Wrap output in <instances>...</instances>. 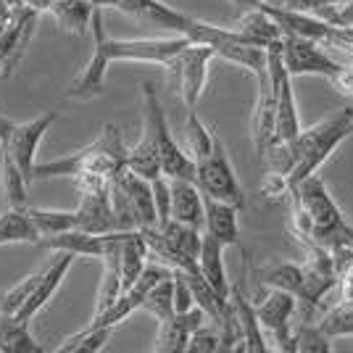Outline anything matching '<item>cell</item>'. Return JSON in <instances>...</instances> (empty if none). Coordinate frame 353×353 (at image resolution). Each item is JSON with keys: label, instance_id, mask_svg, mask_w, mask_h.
I'll list each match as a JSON object with an SVG mask.
<instances>
[{"label": "cell", "instance_id": "cell-1", "mask_svg": "<svg viewBox=\"0 0 353 353\" xmlns=\"http://www.w3.org/2000/svg\"><path fill=\"white\" fill-rule=\"evenodd\" d=\"M290 201H293L290 230L298 237V243L311 240L330 250L353 245V227L345 221L319 174H311L303 182H298L290 190Z\"/></svg>", "mask_w": 353, "mask_h": 353}, {"label": "cell", "instance_id": "cell-2", "mask_svg": "<svg viewBox=\"0 0 353 353\" xmlns=\"http://www.w3.org/2000/svg\"><path fill=\"white\" fill-rule=\"evenodd\" d=\"M127 150L121 130L114 124H105L103 132L98 134L90 145L72 150L61 159H53L48 163H37L34 179H50V176H74L95 172V174L117 176L121 169H127Z\"/></svg>", "mask_w": 353, "mask_h": 353}, {"label": "cell", "instance_id": "cell-3", "mask_svg": "<svg viewBox=\"0 0 353 353\" xmlns=\"http://www.w3.org/2000/svg\"><path fill=\"white\" fill-rule=\"evenodd\" d=\"M353 134V108H340L338 114L322 119L309 130H301L295 137V166L290 174V188L303 182L306 176L316 174L322 163L338 150Z\"/></svg>", "mask_w": 353, "mask_h": 353}, {"label": "cell", "instance_id": "cell-4", "mask_svg": "<svg viewBox=\"0 0 353 353\" xmlns=\"http://www.w3.org/2000/svg\"><path fill=\"white\" fill-rule=\"evenodd\" d=\"M111 203L117 214V230H148L159 227L153 185L132 169H121L111 179Z\"/></svg>", "mask_w": 353, "mask_h": 353}, {"label": "cell", "instance_id": "cell-5", "mask_svg": "<svg viewBox=\"0 0 353 353\" xmlns=\"http://www.w3.org/2000/svg\"><path fill=\"white\" fill-rule=\"evenodd\" d=\"M143 121L153 130L163 174L169 179H195V161L188 150L179 148L169 130V119L163 114V105L153 82H143Z\"/></svg>", "mask_w": 353, "mask_h": 353}, {"label": "cell", "instance_id": "cell-6", "mask_svg": "<svg viewBox=\"0 0 353 353\" xmlns=\"http://www.w3.org/2000/svg\"><path fill=\"white\" fill-rule=\"evenodd\" d=\"M56 119H59L56 111L40 114V117L30 119V121H11L8 117L0 114V145H3V156L14 159L16 166L30 179V185L34 182V169H37V148H40L45 132L53 127Z\"/></svg>", "mask_w": 353, "mask_h": 353}, {"label": "cell", "instance_id": "cell-7", "mask_svg": "<svg viewBox=\"0 0 353 353\" xmlns=\"http://www.w3.org/2000/svg\"><path fill=\"white\" fill-rule=\"evenodd\" d=\"M214 59H216V53L208 45L190 43L185 50H179L174 59L163 63L166 74L172 77V85H174L179 101L185 103V111L198 108V101L208 82V66Z\"/></svg>", "mask_w": 353, "mask_h": 353}, {"label": "cell", "instance_id": "cell-8", "mask_svg": "<svg viewBox=\"0 0 353 353\" xmlns=\"http://www.w3.org/2000/svg\"><path fill=\"white\" fill-rule=\"evenodd\" d=\"M195 182L208 198H216V201L232 203L237 208H245L243 188L237 182L235 169H232L230 156H227V148H224L219 137L214 140L211 153L195 161Z\"/></svg>", "mask_w": 353, "mask_h": 353}, {"label": "cell", "instance_id": "cell-9", "mask_svg": "<svg viewBox=\"0 0 353 353\" xmlns=\"http://www.w3.org/2000/svg\"><path fill=\"white\" fill-rule=\"evenodd\" d=\"M90 32H92V56L85 63V69L79 72V77L66 90V98H74V101H92V98L103 95L105 74H108V66H111V59L105 53V34L108 32H105L101 8H95V14H92Z\"/></svg>", "mask_w": 353, "mask_h": 353}, {"label": "cell", "instance_id": "cell-10", "mask_svg": "<svg viewBox=\"0 0 353 353\" xmlns=\"http://www.w3.org/2000/svg\"><path fill=\"white\" fill-rule=\"evenodd\" d=\"M253 303H256V314H259V322L264 327V332L272 338V343H277L274 351L293 353L290 319H293L295 309H298V298L293 293H288V290H280V288H266V293L259 301H253Z\"/></svg>", "mask_w": 353, "mask_h": 353}, {"label": "cell", "instance_id": "cell-11", "mask_svg": "<svg viewBox=\"0 0 353 353\" xmlns=\"http://www.w3.org/2000/svg\"><path fill=\"white\" fill-rule=\"evenodd\" d=\"M190 45L188 37L172 34V37H140V40H117L105 34V53L111 63L117 61H137V63H159L163 66L169 59H174L179 50Z\"/></svg>", "mask_w": 353, "mask_h": 353}, {"label": "cell", "instance_id": "cell-12", "mask_svg": "<svg viewBox=\"0 0 353 353\" xmlns=\"http://www.w3.org/2000/svg\"><path fill=\"white\" fill-rule=\"evenodd\" d=\"M324 45L309 37H301V34H285L282 37V59L285 66L293 77H335L343 69V63L335 61L330 53L322 50Z\"/></svg>", "mask_w": 353, "mask_h": 353}, {"label": "cell", "instance_id": "cell-13", "mask_svg": "<svg viewBox=\"0 0 353 353\" xmlns=\"http://www.w3.org/2000/svg\"><path fill=\"white\" fill-rule=\"evenodd\" d=\"M37 19H40V11L27 8V6H14L11 21H8L6 32L0 34V74L8 77V74L14 72L16 63L21 61L27 45L34 37Z\"/></svg>", "mask_w": 353, "mask_h": 353}, {"label": "cell", "instance_id": "cell-14", "mask_svg": "<svg viewBox=\"0 0 353 353\" xmlns=\"http://www.w3.org/2000/svg\"><path fill=\"white\" fill-rule=\"evenodd\" d=\"M74 253H69V250H56V259L50 261V264L45 266L43 272H40V282H37V288L32 290L30 301L21 306V311L16 314L21 322L30 324L40 311L50 303V298L59 293L61 282H63V277L69 274V269H72L74 264Z\"/></svg>", "mask_w": 353, "mask_h": 353}, {"label": "cell", "instance_id": "cell-15", "mask_svg": "<svg viewBox=\"0 0 353 353\" xmlns=\"http://www.w3.org/2000/svg\"><path fill=\"white\" fill-rule=\"evenodd\" d=\"M206 322L208 316L201 306H192L190 311H182V314H174V316L163 319V322H159V332H156V340H153V348L150 351H159V353L188 351L192 332Z\"/></svg>", "mask_w": 353, "mask_h": 353}, {"label": "cell", "instance_id": "cell-16", "mask_svg": "<svg viewBox=\"0 0 353 353\" xmlns=\"http://www.w3.org/2000/svg\"><path fill=\"white\" fill-rule=\"evenodd\" d=\"M230 303H232L237 330H240V351H248V353L272 351V345L266 343L264 327H261V322H259L256 303H253L248 295H245V290H243V282H235V285H232Z\"/></svg>", "mask_w": 353, "mask_h": 353}, {"label": "cell", "instance_id": "cell-17", "mask_svg": "<svg viewBox=\"0 0 353 353\" xmlns=\"http://www.w3.org/2000/svg\"><path fill=\"white\" fill-rule=\"evenodd\" d=\"M119 11L132 16V19H140L145 24H153L159 30L182 34V37H185V30H188V24L192 19V16L182 14V11H174L172 6H166L161 0H121Z\"/></svg>", "mask_w": 353, "mask_h": 353}, {"label": "cell", "instance_id": "cell-18", "mask_svg": "<svg viewBox=\"0 0 353 353\" xmlns=\"http://www.w3.org/2000/svg\"><path fill=\"white\" fill-rule=\"evenodd\" d=\"M172 219L203 230L206 206H203V190L198 188L195 179H172Z\"/></svg>", "mask_w": 353, "mask_h": 353}, {"label": "cell", "instance_id": "cell-19", "mask_svg": "<svg viewBox=\"0 0 353 353\" xmlns=\"http://www.w3.org/2000/svg\"><path fill=\"white\" fill-rule=\"evenodd\" d=\"M232 27H235V32L248 45L264 48V50L272 48V45L282 43V37H285V32H282L280 24L266 14L264 8H259V6H256V8H248Z\"/></svg>", "mask_w": 353, "mask_h": 353}, {"label": "cell", "instance_id": "cell-20", "mask_svg": "<svg viewBox=\"0 0 353 353\" xmlns=\"http://www.w3.org/2000/svg\"><path fill=\"white\" fill-rule=\"evenodd\" d=\"M224 243L216 240L214 235H208L203 230V243H201V253H198V272L201 277L216 290L219 295L230 298L232 285L227 280V266H224Z\"/></svg>", "mask_w": 353, "mask_h": 353}, {"label": "cell", "instance_id": "cell-21", "mask_svg": "<svg viewBox=\"0 0 353 353\" xmlns=\"http://www.w3.org/2000/svg\"><path fill=\"white\" fill-rule=\"evenodd\" d=\"M203 206H206L203 227H206L208 235L221 240L227 248L240 245V221H237L240 208L232 203H224V201H216V198H208V195H203Z\"/></svg>", "mask_w": 353, "mask_h": 353}, {"label": "cell", "instance_id": "cell-22", "mask_svg": "<svg viewBox=\"0 0 353 353\" xmlns=\"http://www.w3.org/2000/svg\"><path fill=\"white\" fill-rule=\"evenodd\" d=\"M127 169H132L134 174L145 176V179H156V176L163 174L156 137H153V130L145 121H143V137L127 150Z\"/></svg>", "mask_w": 353, "mask_h": 353}, {"label": "cell", "instance_id": "cell-23", "mask_svg": "<svg viewBox=\"0 0 353 353\" xmlns=\"http://www.w3.org/2000/svg\"><path fill=\"white\" fill-rule=\"evenodd\" d=\"M121 245V243H119ZM119 245L108 250L103 259V274H101V288H98V298H95V311L92 316L108 311L117 303L121 293H124V280H121V266H119Z\"/></svg>", "mask_w": 353, "mask_h": 353}, {"label": "cell", "instance_id": "cell-24", "mask_svg": "<svg viewBox=\"0 0 353 353\" xmlns=\"http://www.w3.org/2000/svg\"><path fill=\"white\" fill-rule=\"evenodd\" d=\"M45 14L53 16L61 30L74 32V34H85L90 30L95 6L90 0H53Z\"/></svg>", "mask_w": 353, "mask_h": 353}, {"label": "cell", "instance_id": "cell-25", "mask_svg": "<svg viewBox=\"0 0 353 353\" xmlns=\"http://www.w3.org/2000/svg\"><path fill=\"white\" fill-rule=\"evenodd\" d=\"M45 348L30 332V324L19 316H0V353H43Z\"/></svg>", "mask_w": 353, "mask_h": 353}, {"label": "cell", "instance_id": "cell-26", "mask_svg": "<svg viewBox=\"0 0 353 353\" xmlns=\"http://www.w3.org/2000/svg\"><path fill=\"white\" fill-rule=\"evenodd\" d=\"M27 185H30V179H27L24 172L16 166L14 159H11V156H3V159H0V188H3L6 206L16 208V211L30 208V201H27Z\"/></svg>", "mask_w": 353, "mask_h": 353}, {"label": "cell", "instance_id": "cell-27", "mask_svg": "<svg viewBox=\"0 0 353 353\" xmlns=\"http://www.w3.org/2000/svg\"><path fill=\"white\" fill-rule=\"evenodd\" d=\"M16 243H40V232L32 216L24 211L8 208L0 214V245H16Z\"/></svg>", "mask_w": 353, "mask_h": 353}, {"label": "cell", "instance_id": "cell-28", "mask_svg": "<svg viewBox=\"0 0 353 353\" xmlns=\"http://www.w3.org/2000/svg\"><path fill=\"white\" fill-rule=\"evenodd\" d=\"M259 282L264 288H280V290H288L295 298H301L303 285H306V274H303L301 264L280 261V264H269L264 269H259Z\"/></svg>", "mask_w": 353, "mask_h": 353}, {"label": "cell", "instance_id": "cell-29", "mask_svg": "<svg viewBox=\"0 0 353 353\" xmlns=\"http://www.w3.org/2000/svg\"><path fill=\"white\" fill-rule=\"evenodd\" d=\"M27 214L32 216L37 232H40V240L50 235H61V232H72V230H79V214L77 208L74 211H56V208H34L30 206Z\"/></svg>", "mask_w": 353, "mask_h": 353}, {"label": "cell", "instance_id": "cell-30", "mask_svg": "<svg viewBox=\"0 0 353 353\" xmlns=\"http://www.w3.org/2000/svg\"><path fill=\"white\" fill-rule=\"evenodd\" d=\"M114 335V327H98L88 324L85 330L74 332L72 338H66L56 351L59 353H98L105 348V343Z\"/></svg>", "mask_w": 353, "mask_h": 353}, {"label": "cell", "instance_id": "cell-31", "mask_svg": "<svg viewBox=\"0 0 353 353\" xmlns=\"http://www.w3.org/2000/svg\"><path fill=\"white\" fill-rule=\"evenodd\" d=\"M293 353H330L332 351V343L322 332L319 324H311L309 319L293 327V338H290Z\"/></svg>", "mask_w": 353, "mask_h": 353}, {"label": "cell", "instance_id": "cell-32", "mask_svg": "<svg viewBox=\"0 0 353 353\" xmlns=\"http://www.w3.org/2000/svg\"><path fill=\"white\" fill-rule=\"evenodd\" d=\"M143 311H148L150 316H156L159 322L169 319V316H174L176 314V309H174V277L159 282V285H153V288L148 290L145 301H143Z\"/></svg>", "mask_w": 353, "mask_h": 353}, {"label": "cell", "instance_id": "cell-33", "mask_svg": "<svg viewBox=\"0 0 353 353\" xmlns=\"http://www.w3.org/2000/svg\"><path fill=\"white\" fill-rule=\"evenodd\" d=\"M185 132H188V153L192 156V161H198V159H203V156L211 153L216 134L211 132L206 124L198 119V111H188V127H185Z\"/></svg>", "mask_w": 353, "mask_h": 353}, {"label": "cell", "instance_id": "cell-34", "mask_svg": "<svg viewBox=\"0 0 353 353\" xmlns=\"http://www.w3.org/2000/svg\"><path fill=\"white\" fill-rule=\"evenodd\" d=\"M322 332L330 340L335 338H353V303H338L335 309H330L322 316Z\"/></svg>", "mask_w": 353, "mask_h": 353}, {"label": "cell", "instance_id": "cell-35", "mask_svg": "<svg viewBox=\"0 0 353 353\" xmlns=\"http://www.w3.org/2000/svg\"><path fill=\"white\" fill-rule=\"evenodd\" d=\"M37 282H40V272L24 277V280L19 282V285H14L11 290H6V293H3V314L16 316V314L21 311V306L30 301V295H32V290L37 288Z\"/></svg>", "mask_w": 353, "mask_h": 353}, {"label": "cell", "instance_id": "cell-36", "mask_svg": "<svg viewBox=\"0 0 353 353\" xmlns=\"http://www.w3.org/2000/svg\"><path fill=\"white\" fill-rule=\"evenodd\" d=\"M188 351H192V353H216V351H224V338H221V330L214 322H211V319H208L206 324H201V327L192 332Z\"/></svg>", "mask_w": 353, "mask_h": 353}, {"label": "cell", "instance_id": "cell-37", "mask_svg": "<svg viewBox=\"0 0 353 353\" xmlns=\"http://www.w3.org/2000/svg\"><path fill=\"white\" fill-rule=\"evenodd\" d=\"M351 0H282L285 8H295V11H319V8H330V6H345Z\"/></svg>", "mask_w": 353, "mask_h": 353}, {"label": "cell", "instance_id": "cell-38", "mask_svg": "<svg viewBox=\"0 0 353 353\" xmlns=\"http://www.w3.org/2000/svg\"><path fill=\"white\" fill-rule=\"evenodd\" d=\"M330 82H332V88L338 90L340 95H345V98L353 101V66H345V63H343V69H340L335 77H330Z\"/></svg>", "mask_w": 353, "mask_h": 353}, {"label": "cell", "instance_id": "cell-39", "mask_svg": "<svg viewBox=\"0 0 353 353\" xmlns=\"http://www.w3.org/2000/svg\"><path fill=\"white\" fill-rule=\"evenodd\" d=\"M232 3H240V6H248V8H256L261 3H272V6H282V0H232Z\"/></svg>", "mask_w": 353, "mask_h": 353}, {"label": "cell", "instance_id": "cell-40", "mask_svg": "<svg viewBox=\"0 0 353 353\" xmlns=\"http://www.w3.org/2000/svg\"><path fill=\"white\" fill-rule=\"evenodd\" d=\"M90 3H92L95 8H101V11H103V8H119V6H121V0H90Z\"/></svg>", "mask_w": 353, "mask_h": 353}, {"label": "cell", "instance_id": "cell-41", "mask_svg": "<svg viewBox=\"0 0 353 353\" xmlns=\"http://www.w3.org/2000/svg\"><path fill=\"white\" fill-rule=\"evenodd\" d=\"M0 316H3V293H0Z\"/></svg>", "mask_w": 353, "mask_h": 353}, {"label": "cell", "instance_id": "cell-42", "mask_svg": "<svg viewBox=\"0 0 353 353\" xmlns=\"http://www.w3.org/2000/svg\"><path fill=\"white\" fill-rule=\"evenodd\" d=\"M0 156H3V145H0Z\"/></svg>", "mask_w": 353, "mask_h": 353}]
</instances>
